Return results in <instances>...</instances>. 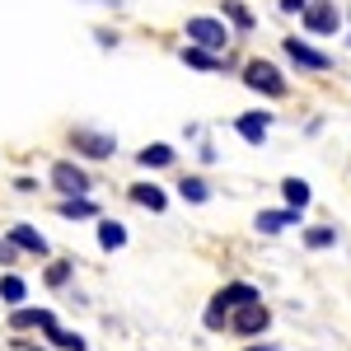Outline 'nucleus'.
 <instances>
[{
	"label": "nucleus",
	"mask_w": 351,
	"mask_h": 351,
	"mask_svg": "<svg viewBox=\"0 0 351 351\" xmlns=\"http://www.w3.org/2000/svg\"><path fill=\"white\" fill-rule=\"evenodd\" d=\"M243 84L253 89V94H267V99H286L291 94V80L281 75V66H271L267 56H253V61H243Z\"/></svg>",
	"instance_id": "nucleus-1"
},
{
	"label": "nucleus",
	"mask_w": 351,
	"mask_h": 351,
	"mask_svg": "<svg viewBox=\"0 0 351 351\" xmlns=\"http://www.w3.org/2000/svg\"><path fill=\"white\" fill-rule=\"evenodd\" d=\"M183 33H188V43L206 47V52H225L230 47V24L216 19V14H192L188 24H183Z\"/></svg>",
	"instance_id": "nucleus-2"
},
{
	"label": "nucleus",
	"mask_w": 351,
	"mask_h": 351,
	"mask_svg": "<svg viewBox=\"0 0 351 351\" xmlns=\"http://www.w3.org/2000/svg\"><path fill=\"white\" fill-rule=\"evenodd\" d=\"M300 24H304V33H314V38H337L342 10H337V0H309L304 14H300Z\"/></svg>",
	"instance_id": "nucleus-3"
},
{
	"label": "nucleus",
	"mask_w": 351,
	"mask_h": 351,
	"mask_svg": "<svg viewBox=\"0 0 351 351\" xmlns=\"http://www.w3.org/2000/svg\"><path fill=\"white\" fill-rule=\"evenodd\" d=\"M71 150H80L84 160H112V150H117V136L94 132V127H71Z\"/></svg>",
	"instance_id": "nucleus-4"
},
{
	"label": "nucleus",
	"mask_w": 351,
	"mask_h": 351,
	"mask_svg": "<svg viewBox=\"0 0 351 351\" xmlns=\"http://www.w3.org/2000/svg\"><path fill=\"white\" fill-rule=\"evenodd\" d=\"M267 328H271V309L263 300L230 309V332H239V337H258V332H267Z\"/></svg>",
	"instance_id": "nucleus-5"
},
{
	"label": "nucleus",
	"mask_w": 351,
	"mask_h": 351,
	"mask_svg": "<svg viewBox=\"0 0 351 351\" xmlns=\"http://www.w3.org/2000/svg\"><path fill=\"white\" fill-rule=\"evenodd\" d=\"M47 178H52V188L61 192V197H89V188H94V183H89V173H84L75 160H56Z\"/></svg>",
	"instance_id": "nucleus-6"
},
{
	"label": "nucleus",
	"mask_w": 351,
	"mask_h": 351,
	"mask_svg": "<svg viewBox=\"0 0 351 351\" xmlns=\"http://www.w3.org/2000/svg\"><path fill=\"white\" fill-rule=\"evenodd\" d=\"M281 52L291 56V61H295L300 71H314V75L332 71V56H328V52H319V47H309L304 38H286V43H281Z\"/></svg>",
	"instance_id": "nucleus-7"
},
{
	"label": "nucleus",
	"mask_w": 351,
	"mask_h": 351,
	"mask_svg": "<svg viewBox=\"0 0 351 351\" xmlns=\"http://www.w3.org/2000/svg\"><path fill=\"white\" fill-rule=\"evenodd\" d=\"M178 61H183L188 71H206V75L230 71V56H225V52H206V47H197V43H188V47L178 52Z\"/></svg>",
	"instance_id": "nucleus-8"
},
{
	"label": "nucleus",
	"mask_w": 351,
	"mask_h": 351,
	"mask_svg": "<svg viewBox=\"0 0 351 351\" xmlns=\"http://www.w3.org/2000/svg\"><path fill=\"white\" fill-rule=\"evenodd\" d=\"M234 132H239L248 145H263L267 132H271V112H239V117H234Z\"/></svg>",
	"instance_id": "nucleus-9"
},
{
	"label": "nucleus",
	"mask_w": 351,
	"mask_h": 351,
	"mask_svg": "<svg viewBox=\"0 0 351 351\" xmlns=\"http://www.w3.org/2000/svg\"><path fill=\"white\" fill-rule=\"evenodd\" d=\"M5 239L14 243L19 253H33V258H47V239H43V234H38L33 225H10V234H5Z\"/></svg>",
	"instance_id": "nucleus-10"
},
{
	"label": "nucleus",
	"mask_w": 351,
	"mask_h": 351,
	"mask_svg": "<svg viewBox=\"0 0 351 351\" xmlns=\"http://www.w3.org/2000/svg\"><path fill=\"white\" fill-rule=\"evenodd\" d=\"M220 19L234 28V33H253L258 19H253V10L243 5V0H220Z\"/></svg>",
	"instance_id": "nucleus-11"
},
{
	"label": "nucleus",
	"mask_w": 351,
	"mask_h": 351,
	"mask_svg": "<svg viewBox=\"0 0 351 351\" xmlns=\"http://www.w3.org/2000/svg\"><path fill=\"white\" fill-rule=\"evenodd\" d=\"M173 160H178V150H173L169 141H150L145 150H136V164H141V169H169Z\"/></svg>",
	"instance_id": "nucleus-12"
},
{
	"label": "nucleus",
	"mask_w": 351,
	"mask_h": 351,
	"mask_svg": "<svg viewBox=\"0 0 351 351\" xmlns=\"http://www.w3.org/2000/svg\"><path fill=\"white\" fill-rule=\"evenodd\" d=\"M56 314L52 309H24V304H14V314H10V328L14 332H28V328H52Z\"/></svg>",
	"instance_id": "nucleus-13"
},
{
	"label": "nucleus",
	"mask_w": 351,
	"mask_h": 351,
	"mask_svg": "<svg viewBox=\"0 0 351 351\" xmlns=\"http://www.w3.org/2000/svg\"><path fill=\"white\" fill-rule=\"evenodd\" d=\"M127 197H132L136 206L155 211V216H160L164 206H169V192H164V188H155V183H132V188H127Z\"/></svg>",
	"instance_id": "nucleus-14"
},
{
	"label": "nucleus",
	"mask_w": 351,
	"mask_h": 351,
	"mask_svg": "<svg viewBox=\"0 0 351 351\" xmlns=\"http://www.w3.org/2000/svg\"><path fill=\"white\" fill-rule=\"evenodd\" d=\"M253 225H258V234H281V230L300 225V211H291V206H286V211H258Z\"/></svg>",
	"instance_id": "nucleus-15"
},
{
	"label": "nucleus",
	"mask_w": 351,
	"mask_h": 351,
	"mask_svg": "<svg viewBox=\"0 0 351 351\" xmlns=\"http://www.w3.org/2000/svg\"><path fill=\"white\" fill-rule=\"evenodd\" d=\"M216 300H225V309H239V304H253V300H263L258 295V286H248V281H230V286H220Z\"/></svg>",
	"instance_id": "nucleus-16"
},
{
	"label": "nucleus",
	"mask_w": 351,
	"mask_h": 351,
	"mask_svg": "<svg viewBox=\"0 0 351 351\" xmlns=\"http://www.w3.org/2000/svg\"><path fill=\"white\" fill-rule=\"evenodd\" d=\"M56 216H66V220H99V206H94L89 197H61V202H56Z\"/></svg>",
	"instance_id": "nucleus-17"
},
{
	"label": "nucleus",
	"mask_w": 351,
	"mask_h": 351,
	"mask_svg": "<svg viewBox=\"0 0 351 351\" xmlns=\"http://www.w3.org/2000/svg\"><path fill=\"white\" fill-rule=\"evenodd\" d=\"M99 248H104V253L127 248V225H122V220H104V216H99Z\"/></svg>",
	"instance_id": "nucleus-18"
},
{
	"label": "nucleus",
	"mask_w": 351,
	"mask_h": 351,
	"mask_svg": "<svg viewBox=\"0 0 351 351\" xmlns=\"http://www.w3.org/2000/svg\"><path fill=\"white\" fill-rule=\"evenodd\" d=\"M178 197L192 202V206H202V202H211V183L197 178V173H183V178H178Z\"/></svg>",
	"instance_id": "nucleus-19"
},
{
	"label": "nucleus",
	"mask_w": 351,
	"mask_h": 351,
	"mask_svg": "<svg viewBox=\"0 0 351 351\" xmlns=\"http://www.w3.org/2000/svg\"><path fill=\"white\" fill-rule=\"evenodd\" d=\"M281 197H286V206H291V211H304L314 192H309L304 178H281Z\"/></svg>",
	"instance_id": "nucleus-20"
},
{
	"label": "nucleus",
	"mask_w": 351,
	"mask_h": 351,
	"mask_svg": "<svg viewBox=\"0 0 351 351\" xmlns=\"http://www.w3.org/2000/svg\"><path fill=\"white\" fill-rule=\"evenodd\" d=\"M43 332H47V342H52L56 351H89V347H84V337H80V332H71V328H61V324L43 328Z\"/></svg>",
	"instance_id": "nucleus-21"
},
{
	"label": "nucleus",
	"mask_w": 351,
	"mask_h": 351,
	"mask_svg": "<svg viewBox=\"0 0 351 351\" xmlns=\"http://www.w3.org/2000/svg\"><path fill=\"white\" fill-rule=\"evenodd\" d=\"M0 300H5V304H24V300H28V286H24V276H14V271H5V276H0Z\"/></svg>",
	"instance_id": "nucleus-22"
},
{
	"label": "nucleus",
	"mask_w": 351,
	"mask_h": 351,
	"mask_svg": "<svg viewBox=\"0 0 351 351\" xmlns=\"http://www.w3.org/2000/svg\"><path fill=\"white\" fill-rule=\"evenodd\" d=\"M202 324L211 328V332H220V328H230V309H225V300L211 295V304H206V314H202Z\"/></svg>",
	"instance_id": "nucleus-23"
},
{
	"label": "nucleus",
	"mask_w": 351,
	"mask_h": 351,
	"mask_svg": "<svg viewBox=\"0 0 351 351\" xmlns=\"http://www.w3.org/2000/svg\"><path fill=\"white\" fill-rule=\"evenodd\" d=\"M337 243V230L332 225H314V230H304V248H332Z\"/></svg>",
	"instance_id": "nucleus-24"
},
{
	"label": "nucleus",
	"mask_w": 351,
	"mask_h": 351,
	"mask_svg": "<svg viewBox=\"0 0 351 351\" xmlns=\"http://www.w3.org/2000/svg\"><path fill=\"white\" fill-rule=\"evenodd\" d=\"M71 271H75V263H66V258H61V263H52V267L43 271V281H47L52 291H61V286L71 281Z\"/></svg>",
	"instance_id": "nucleus-25"
},
{
	"label": "nucleus",
	"mask_w": 351,
	"mask_h": 351,
	"mask_svg": "<svg viewBox=\"0 0 351 351\" xmlns=\"http://www.w3.org/2000/svg\"><path fill=\"white\" fill-rule=\"evenodd\" d=\"M14 263H19V248H14V243L0 234V267H14Z\"/></svg>",
	"instance_id": "nucleus-26"
},
{
	"label": "nucleus",
	"mask_w": 351,
	"mask_h": 351,
	"mask_svg": "<svg viewBox=\"0 0 351 351\" xmlns=\"http://www.w3.org/2000/svg\"><path fill=\"white\" fill-rule=\"evenodd\" d=\"M94 38H99V47H104V52L117 47V33H112V28H94Z\"/></svg>",
	"instance_id": "nucleus-27"
},
{
	"label": "nucleus",
	"mask_w": 351,
	"mask_h": 351,
	"mask_svg": "<svg viewBox=\"0 0 351 351\" xmlns=\"http://www.w3.org/2000/svg\"><path fill=\"white\" fill-rule=\"evenodd\" d=\"M309 0H281V14H304Z\"/></svg>",
	"instance_id": "nucleus-28"
},
{
	"label": "nucleus",
	"mask_w": 351,
	"mask_h": 351,
	"mask_svg": "<svg viewBox=\"0 0 351 351\" xmlns=\"http://www.w3.org/2000/svg\"><path fill=\"white\" fill-rule=\"evenodd\" d=\"M243 351H271V347H243Z\"/></svg>",
	"instance_id": "nucleus-29"
},
{
	"label": "nucleus",
	"mask_w": 351,
	"mask_h": 351,
	"mask_svg": "<svg viewBox=\"0 0 351 351\" xmlns=\"http://www.w3.org/2000/svg\"><path fill=\"white\" fill-rule=\"evenodd\" d=\"M28 351H43V347H28Z\"/></svg>",
	"instance_id": "nucleus-30"
}]
</instances>
